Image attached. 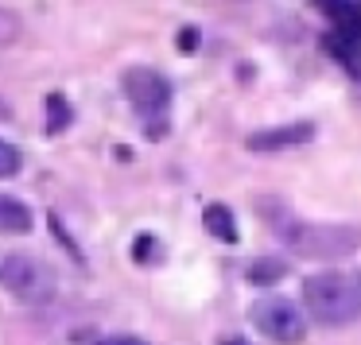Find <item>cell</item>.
I'll return each mask as SVG.
<instances>
[{
	"mask_svg": "<svg viewBox=\"0 0 361 345\" xmlns=\"http://www.w3.org/2000/svg\"><path fill=\"white\" fill-rule=\"evenodd\" d=\"M0 233H32V210L20 198H0Z\"/></svg>",
	"mask_w": 361,
	"mask_h": 345,
	"instance_id": "ba28073f",
	"label": "cell"
},
{
	"mask_svg": "<svg viewBox=\"0 0 361 345\" xmlns=\"http://www.w3.org/2000/svg\"><path fill=\"white\" fill-rule=\"evenodd\" d=\"M202 225L210 237H218V241H226V244L237 241V221H233V213H229V206H221V202H210L202 210Z\"/></svg>",
	"mask_w": 361,
	"mask_h": 345,
	"instance_id": "52a82bcc",
	"label": "cell"
},
{
	"mask_svg": "<svg viewBox=\"0 0 361 345\" xmlns=\"http://www.w3.org/2000/svg\"><path fill=\"white\" fill-rule=\"evenodd\" d=\"M221 345H249V341H241V337H226Z\"/></svg>",
	"mask_w": 361,
	"mask_h": 345,
	"instance_id": "2e32d148",
	"label": "cell"
},
{
	"mask_svg": "<svg viewBox=\"0 0 361 345\" xmlns=\"http://www.w3.org/2000/svg\"><path fill=\"white\" fill-rule=\"evenodd\" d=\"M276 237L288 244L299 256H314V260H334V256H350L361 249V229L357 225H322V221H299L288 210H280L272 218Z\"/></svg>",
	"mask_w": 361,
	"mask_h": 345,
	"instance_id": "7a4b0ae2",
	"label": "cell"
},
{
	"mask_svg": "<svg viewBox=\"0 0 361 345\" xmlns=\"http://www.w3.org/2000/svg\"><path fill=\"white\" fill-rule=\"evenodd\" d=\"M0 287L20 303H47L51 291H55V280L35 256L12 252V256L0 260Z\"/></svg>",
	"mask_w": 361,
	"mask_h": 345,
	"instance_id": "277c9868",
	"label": "cell"
},
{
	"mask_svg": "<svg viewBox=\"0 0 361 345\" xmlns=\"http://www.w3.org/2000/svg\"><path fill=\"white\" fill-rule=\"evenodd\" d=\"M283 275H288V264L283 260H272V256H260L249 264V283H257V287H272V283H280Z\"/></svg>",
	"mask_w": 361,
	"mask_h": 345,
	"instance_id": "9c48e42d",
	"label": "cell"
},
{
	"mask_svg": "<svg viewBox=\"0 0 361 345\" xmlns=\"http://www.w3.org/2000/svg\"><path fill=\"white\" fill-rule=\"evenodd\" d=\"M152 249H156V241H152V237H140V241H136V260H140V264H152Z\"/></svg>",
	"mask_w": 361,
	"mask_h": 345,
	"instance_id": "9a60e30c",
	"label": "cell"
},
{
	"mask_svg": "<svg viewBox=\"0 0 361 345\" xmlns=\"http://www.w3.org/2000/svg\"><path fill=\"white\" fill-rule=\"evenodd\" d=\"M303 303L307 314L322 326H345L361 318V275L345 268L314 272L303 280Z\"/></svg>",
	"mask_w": 361,
	"mask_h": 345,
	"instance_id": "6da1fadb",
	"label": "cell"
},
{
	"mask_svg": "<svg viewBox=\"0 0 361 345\" xmlns=\"http://www.w3.org/2000/svg\"><path fill=\"white\" fill-rule=\"evenodd\" d=\"M71 117H74V113H71V101H66L63 94H51V97H47V132L59 136L66 125H71Z\"/></svg>",
	"mask_w": 361,
	"mask_h": 345,
	"instance_id": "30bf717a",
	"label": "cell"
},
{
	"mask_svg": "<svg viewBox=\"0 0 361 345\" xmlns=\"http://www.w3.org/2000/svg\"><path fill=\"white\" fill-rule=\"evenodd\" d=\"M97 345H148V341H140V337H133V334H113V337H102Z\"/></svg>",
	"mask_w": 361,
	"mask_h": 345,
	"instance_id": "5bb4252c",
	"label": "cell"
},
{
	"mask_svg": "<svg viewBox=\"0 0 361 345\" xmlns=\"http://www.w3.org/2000/svg\"><path fill=\"white\" fill-rule=\"evenodd\" d=\"M20 39V16L12 8H0V47H12Z\"/></svg>",
	"mask_w": 361,
	"mask_h": 345,
	"instance_id": "8fae6325",
	"label": "cell"
},
{
	"mask_svg": "<svg viewBox=\"0 0 361 345\" xmlns=\"http://www.w3.org/2000/svg\"><path fill=\"white\" fill-rule=\"evenodd\" d=\"M179 51H183V55L198 51V27H183V32H179Z\"/></svg>",
	"mask_w": 361,
	"mask_h": 345,
	"instance_id": "4fadbf2b",
	"label": "cell"
},
{
	"mask_svg": "<svg viewBox=\"0 0 361 345\" xmlns=\"http://www.w3.org/2000/svg\"><path fill=\"white\" fill-rule=\"evenodd\" d=\"M311 136H314V125L295 120V125H280V128H260V132H249L245 148H249V151H280V148L307 144Z\"/></svg>",
	"mask_w": 361,
	"mask_h": 345,
	"instance_id": "8992f818",
	"label": "cell"
},
{
	"mask_svg": "<svg viewBox=\"0 0 361 345\" xmlns=\"http://www.w3.org/2000/svg\"><path fill=\"white\" fill-rule=\"evenodd\" d=\"M16 171H20V151L0 140V179H12Z\"/></svg>",
	"mask_w": 361,
	"mask_h": 345,
	"instance_id": "7c38bea8",
	"label": "cell"
},
{
	"mask_svg": "<svg viewBox=\"0 0 361 345\" xmlns=\"http://www.w3.org/2000/svg\"><path fill=\"white\" fill-rule=\"evenodd\" d=\"M121 86H125V97L140 113H164L167 101H171V82L152 66H128Z\"/></svg>",
	"mask_w": 361,
	"mask_h": 345,
	"instance_id": "5b68a950",
	"label": "cell"
},
{
	"mask_svg": "<svg viewBox=\"0 0 361 345\" xmlns=\"http://www.w3.org/2000/svg\"><path fill=\"white\" fill-rule=\"evenodd\" d=\"M249 318H252V326H257L268 341H280V345H295V341H303V334H307L303 310H299L291 299H283V295L257 299L252 310H249Z\"/></svg>",
	"mask_w": 361,
	"mask_h": 345,
	"instance_id": "3957f363",
	"label": "cell"
}]
</instances>
